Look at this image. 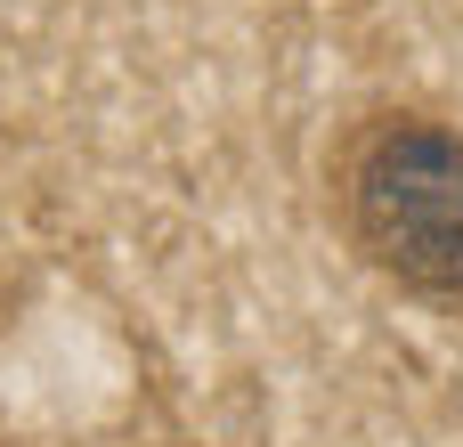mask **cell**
Here are the masks:
<instances>
[{
    "label": "cell",
    "instance_id": "obj_1",
    "mask_svg": "<svg viewBox=\"0 0 463 447\" xmlns=\"http://www.w3.org/2000/svg\"><path fill=\"white\" fill-rule=\"evenodd\" d=\"M350 244L407 293L463 301V130L439 114H374L342 147Z\"/></svg>",
    "mask_w": 463,
    "mask_h": 447
}]
</instances>
